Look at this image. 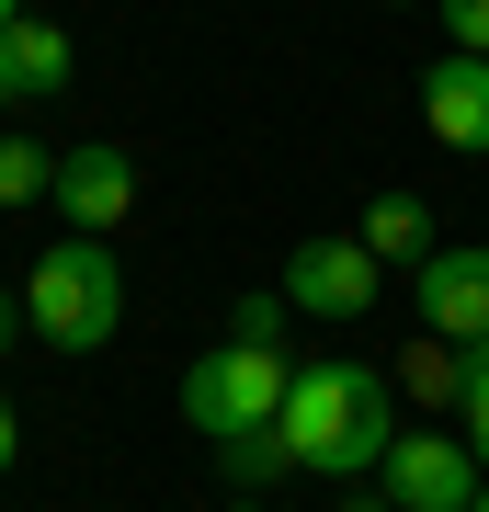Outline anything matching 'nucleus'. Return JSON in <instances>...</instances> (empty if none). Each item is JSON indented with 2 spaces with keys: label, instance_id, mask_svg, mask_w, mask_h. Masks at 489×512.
I'll use <instances>...</instances> for the list:
<instances>
[{
  "label": "nucleus",
  "instance_id": "12",
  "mask_svg": "<svg viewBox=\"0 0 489 512\" xmlns=\"http://www.w3.org/2000/svg\"><path fill=\"white\" fill-rule=\"evenodd\" d=\"M35 194H57V160L23 148V137H0V205H35Z\"/></svg>",
  "mask_w": 489,
  "mask_h": 512
},
{
  "label": "nucleus",
  "instance_id": "13",
  "mask_svg": "<svg viewBox=\"0 0 489 512\" xmlns=\"http://www.w3.org/2000/svg\"><path fill=\"white\" fill-rule=\"evenodd\" d=\"M455 410H467V444L489 467V342H467V376H455Z\"/></svg>",
  "mask_w": 489,
  "mask_h": 512
},
{
  "label": "nucleus",
  "instance_id": "10",
  "mask_svg": "<svg viewBox=\"0 0 489 512\" xmlns=\"http://www.w3.org/2000/svg\"><path fill=\"white\" fill-rule=\"evenodd\" d=\"M0 46H12V80H23V92H69V35H57V23H35V12H23Z\"/></svg>",
  "mask_w": 489,
  "mask_h": 512
},
{
  "label": "nucleus",
  "instance_id": "16",
  "mask_svg": "<svg viewBox=\"0 0 489 512\" xmlns=\"http://www.w3.org/2000/svg\"><path fill=\"white\" fill-rule=\"evenodd\" d=\"M12 342H23V296L0 285V353H12Z\"/></svg>",
  "mask_w": 489,
  "mask_h": 512
},
{
  "label": "nucleus",
  "instance_id": "6",
  "mask_svg": "<svg viewBox=\"0 0 489 512\" xmlns=\"http://www.w3.org/2000/svg\"><path fill=\"white\" fill-rule=\"evenodd\" d=\"M410 308L433 342H489V251H433L410 274Z\"/></svg>",
  "mask_w": 489,
  "mask_h": 512
},
{
  "label": "nucleus",
  "instance_id": "3",
  "mask_svg": "<svg viewBox=\"0 0 489 512\" xmlns=\"http://www.w3.org/2000/svg\"><path fill=\"white\" fill-rule=\"evenodd\" d=\"M285 387H296L285 342H239V330H228V353H205V365L182 376V421H194L205 444H228V433H273V421H285Z\"/></svg>",
  "mask_w": 489,
  "mask_h": 512
},
{
  "label": "nucleus",
  "instance_id": "2",
  "mask_svg": "<svg viewBox=\"0 0 489 512\" xmlns=\"http://www.w3.org/2000/svg\"><path fill=\"white\" fill-rule=\"evenodd\" d=\"M23 319H35L57 353H103L114 330H126V262H114L103 239H57L35 262V285H23Z\"/></svg>",
  "mask_w": 489,
  "mask_h": 512
},
{
  "label": "nucleus",
  "instance_id": "11",
  "mask_svg": "<svg viewBox=\"0 0 489 512\" xmlns=\"http://www.w3.org/2000/svg\"><path fill=\"white\" fill-rule=\"evenodd\" d=\"M217 467L239 478V501H262V490H273V478H285L296 456H285V433H228V444H217Z\"/></svg>",
  "mask_w": 489,
  "mask_h": 512
},
{
  "label": "nucleus",
  "instance_id": "19",
  "mask_svg": "<svg viewBox=\"0 0 489 512\" xmlns=\"http://www.w3.org/2000/svg\"><path fill=\"white\" fill-rule=\"evenodd\" d=\"M12 23H23V0H0V35H12Z\"/></svg>",
  "mask_w": 489,
  "mask_h": 512
},
{
  "label": "nucleus",
  "instance_id": "8",
  "mask_svg": "<svg viewBox=\"0 0 489 512\" xmlns=\"http://www.w3.org/2000/svg\"><path fill=\"white\" fill-rule=\"evenodd\" d=\"M57 205H69L80 239L126 228V205H137V160H126V148H69V160H57Z\"/></svg>",
  "mask_w": 489,
  "mask_h": 512
},
{
  "label": "nucleus",
  "instance_id": "7",
  "mask_svg": "<svg viewBox=\"0 0 489 512\" xmlns=\"http://www.w3.org/2000/svg\"><path fill=\"white\" fill-rule=\"evenodd\" d=\"M421 126H433L444 148H467V160H489V57H433L421 69Z\"/></svg>",
  "mask_w": 489,
  "mask_h": 512
},
{
  "label": "nucleus",
  "instance_id": "9",
  "mask_svg": "<svg viewBox=\"0 0 489 512\" xmlns=\"http://www.w3.org/2000/svg\"><path fill=\"white\" fill-rule=\"evenodd\" d=\"M364 251H376V262H410V274H421V262H433V217H421V205L410 194H376V205H364Z\"/></svg>",
  "mask_w": 489,
  "mask_h": 512
},
{
  "label": "nucleus",
  "instance_id": "20",
  "mask_svg": "<svg viewBox=\"0 0 489 512\" xmlns=\"http://www.w3.org/2000/svg\"><path fill=\"white\" fill-rule=\"evenodd\" d=\"M228 512H262V501H228Z\"/></svg>",
  "mask_w": 489,
  "mask_h": 512
},
{
  "label": "nucleus",
  "instance_id": "18",
  "mask_svg": "<svg viewBox=\"0 0 489 512\" xmlns=\"http://www.w3.org/2000/svg\"><path fill=\"white\" fill-rule=\"evenodd\" d=\"M0 103H23V80H12V46H0Z\"/></svg>",
  "mask_w": 489,
  "mask_h": 512
},
{
  "label": "nucleus",
  "instance_id": "4",
  "mask_svg": "<svg viewBox=\"0 0 489 512\" xmlns=\"http://www.w3.org/2000/svg\"><path fill=\"white\" fill-rule=\"evenodd\" d=\"M489 467L467 433H399L387 444V512H478Z\"/></svg>",
  "mask_w": 489,
  "mask_h": 512
},
{
  "label": "nucleus",
  "instance_id": "21",
  "mask_svg": "<svg viewBox=\"0 0 489 512\" xmlns=\"http://www.w3.org/2000/svg\"><path fill=\"white\" fill-rule=\"evenodd\" d=\"M478 512H489V490H478Z\"/></svg>",
  "mask_w": 489,
  "mask_h": 512
},
{
  "label": "nucleus",
  "instance_id": "1",
  "mask_svg": "<svg viewBox=\"0 0 489 512\" xmlns=\"http://www.w3.org/2000/svg\"><path fill=\"white\" fill-rule=\"evenodd\" d=\"M273 433H285V456L308 478H364V467H387V444H399V399H387L376 365H296Z\"/></svg>",
  "mask_w": 489,
  "mask_h": 512
},
{
  "label": "nucleus",
  "instance_id": "15",
  "mask_svg": "<svg viewBox=\"0 0 489 512\" xmlns=\"http://www.w3.org/2000/svg\"><path fill=\"white\" fill-rule=\"evenodd\" d=\"M444 35L467 46V57H489V0H444Z\"/></svg>",
  "mask_w": 489,
  "mask_h": 512
},
{
  "label": "nucleus",
  "instance_id": "14",
  "mask_svg": "<svg viewBox=\"0 0 489 512\" xmlns=\"http://www.w3.org/2000/svg\"><path fill=\"white\" fill-rule=\"evenodd\" d=\"M228 330H239V342H285V296H239Z\"/></svg>",
  "mask_w": 489,
  "mask_h": 512
},
{
  "label": "nucleus",
  "instance_id": "5",
  "mask_svg": "<svg viewBox=\"0 0 489 512\" xmlns=\"http://www.w3.org/2000/svg\"><path fill=\"white\" fill-rule=\"evenodd\" d=\"M376 296H387V262L364 239H308L285 262V308H308V319H364Z\"/></svg>",
  "mask_w": 489,
  "mask_h": 512
},
{
  "label": "nucleus",
  "instance_id": "17",
  "mask_svg": "<svg viewBox=\"0 0 489 512\" xmlns=\"http://www.w3.org/2000/svg\"><path fill=\"white\" fill-rule=\"evenodd\" d=\"M23 456V433H12V399H0V467H12Z\"/></svg>",
  "mask_w": 489,
  "mask_h": 512
}]
</instances>
